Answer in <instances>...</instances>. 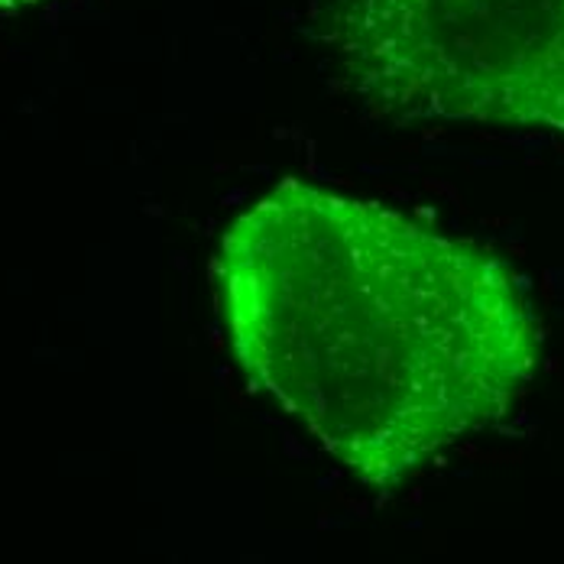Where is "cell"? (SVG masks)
<instances>
[{
  "label": "cell",
  "instance_id": "obj_2",
  "mask_svg": "<svg viewBox=\"0 0 564 564\" xmlns=\"http://www.w3.org/2000/svg\"><path fill=\"white\" fill-rule=\"evenodd\" d=\"M318 43L377 120L564 137V0H328Z\"/></svg>",
  "mask_w": 564,
  "mask_h": 564
},
{
  "label": "cell",
  "instance_id": "obj_1",
  "mask_svg": "<svg viewBox=\"0 0 564 564\" xmlns=\"http://www.w3.org/2000/svg\"><path fill=\"white\" fill-rule=\"evenodd\" d=\"M212 273L247 383L373 490L500 422L542 360L497 253L302 178L221 230Z\"/></svg>",
  "mask_w": 564,
  "mask_h": 564
},
{
  "label": "cell",
  "instance_id": "obj_3",
  "mask_svg": "<svg viewBox=\"0 0 564 564\" xmlns=\"http://www.w3.org/2000/svg\"><path fill=\"white\" fill-rule=\"evenodd\" d=\"M33 3H40V0H0V10H7V13H13V10H23V7H33Z\"/></svg>",
  "mask_w": 564,
  "mask_h": 564
}]
</instances>
